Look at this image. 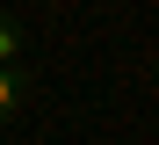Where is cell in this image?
I'll return each mask as SVG.
<instances>
[{"instance_id": "6da1fadb", "label": "cell", "mask_w": 159, "mask_h": 145, "mask_svg": "<svg viewBox=\"0 0 159 145\" xmlns=\"http://www.w3.org/2000/svg\"><path fill=\"white\" fill-rule=\"evenodd\" d=\"M22 102H29V80H22L15 65H0V123H15V116H22Z\"/></svg>"}, {"instance_id": "7a4b0ae2", "label": "cell", "mask_w": 159, "mask_h": 145, "mask_svg": "<svg viewBox=\"0 0 159 145\" xmlns=\"http://www.w3.org/2000/svg\"><path fill=\"white\" fill-rule=\"evenodd\" d=\"M22 51H29V44H22V22H15L7 7H0V65H15Z\"/></svg>"}]
</instances>
